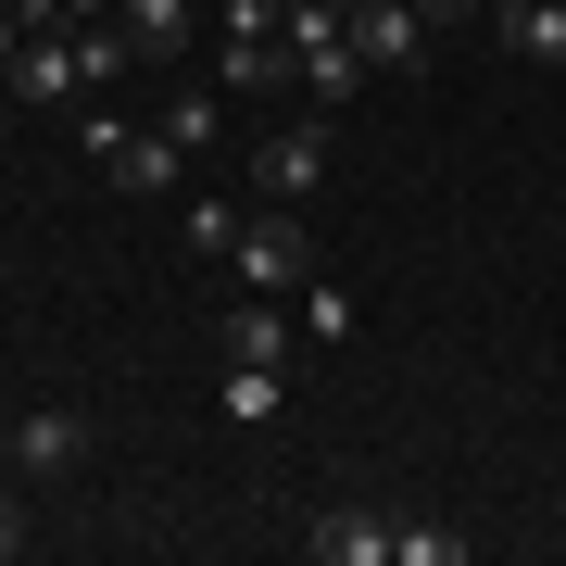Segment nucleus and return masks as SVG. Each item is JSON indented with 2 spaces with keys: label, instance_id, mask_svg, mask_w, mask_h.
Segmentation results:
<instances>
[{
  "label": "nucleus",
  "instance_id": "11",
  "mask_svg": "<svg viewBox=\"0 0 566 566\" xmlns=\"http://www.w3.org/2000/svg\"><path fill=\"white\" fill-rule=\"evenodd\" d=\"M177 240L227 264V252H240V202H214V189H189V202H177Z\"/></svg>",
  "mask_w": 566,
  "mask_h": 566
},
{
  "label": "nucleus",
  "instance_id": "3",
  "mask_svg": "<svg viewBox=\"0 0 566 566\" xmlns=\"http://www.w3.org/2000/svg\"><path fill=\"white\" fill-rule=\"evenodd\" d=\"M227 264H240L252 290H277V303H290V290L315 277V227L290 214V202H264V214H240V252H227Z\"/></svg>",
  "mask_w": 566,
  "mask_h": 566
},
{
  "label": "nucleus",
  "instance_id": "19",
  "mask_svg": "<svg viewBox=\"0 0 566 566\" xmlns=\"http://www.w3.org/2000/svg\"><path fill=\"white\" fill-rule=\"evenodd\" d=\"M13 51H25V25H13V13H0V63H13Z\"/></svg>",
  "mask_w": 566,
  "mask_h": 566
},
{
  "label": "nucleus",
  "instance_id": "6",
  "mask_svg": "<svg viewBox=\"0 0 566 566\" xmlns=\"http://www.w3.org/2000/svg\"><path fill=\"white\" fill-rule=\"evenodd\" d=\"M76 465H88V416H76V403L13 416V479H76Z\"/></svg>",
  "mask_w": 566,
  "mask_h": 566
},
{
  "label": "nucleus",
  "instance_id": "10",
  "mask_svg": "<svg viewBox=\"0 0 566 566\" xmlns=\"http://www.w3.org/2000/svg\"><path fill=\"white\" fill-rule=\"evenodd\" d=\"M303 554H315V566H390V516H353V504H340V516L303 528Z\"/></svg>",
  "mask_w": 566,
  "mask_h": 566
},
{
  "label": "nucleus",
  "instance_id": "14",
  "mask_svg": "<svg viewBox=\"0 0 566 566\" xmlns=\"http://www.w3.org/2000/svg\"><path fill=\"white\" fill-rule=\"evenodd\" d=\"M164 126H177L189 151H214V126H227V88H177V102H164Z\"/></svg>",
  "mask_w": 566,
  "mask_h": 566
},
{
  "label": "nucleus",
  "instance_id": "2",
  "mask_svg": "<svg viewBox=\"0 0 566 566\" xmlns=\"http://www.w3.org/2000/svg\"><path fill=\"white\" fill-rule=\"evenodd\" d=\"M214 88H290V0H214Z\"/></svg>",
  "mask_w": 566,
  "mask_h": 566
},
{
  "label": "nucleus",
  "instance_id": "9",
  "mask_svg": "<svg viewBox=\"0 0 566 566\" xmlns=\"http://www.w3.org/2000/svg\"><path fill=\"white\" fill-rule=\"evenodd\" d=\"M491 25H504V51H516V63L566 76V0H491Z\"/></svg>",
  "mask_w": 566,
  "mask_h": 566
},
{
  "label": "nucleus",
  "instance_id": "21",
  "mask_svg": "<svg viewBox=\"0 0 566 566\" xmlns=\"http://www.w3.org/2000/svg\"><path fill=\"white\" fill-rule=\"evenodd\" d=\"M0 126H13V102H0Z\"/></svg>",
  "mask_w": 566,
  "mask_h": 566
},
{
  "label": "nucleus",
  "instance_id": "15",
  "mask_svg": "<svg viewBox=\"0 0 566 566\" xmlns=\"http://www.w3.org/2000/svg\"><path fill=\"white\" fill-rule=\"evenodd\" d=\"M13 554H39V516H25V491L0 479V566H13Z\"/></svg>",
  "mask_w": 566,
  "mask_h": 566
},
{
  "label": "nucleus",
  "instance_id": "4",
  "mask_svg": "<svg viewBox=\"0 0 566 566\" xmlns=\"http://www.w3.org/2000/svg\"><path fill=\"white\" fill-rule=\"evenodd\" d=\"M252 189L303 214L315 189H327V126H264V151H252Z\"/></svg>",
  "mask_w": 566,
  "mask_h": 566
},
{
  "label": "nucleus",
  "instance_id": "20",
  "mask_svg": "<svg viewBox=\"0 0 566 566\" xmlns=\"http://www.w3.org/2000/svg\"><path fill=\"white\" fill-rule=\"evenodd\" d=\"M0 479H13V428H0Z\"/></svg>",
  "mask_w": 566,
  "mask_h": 566
},
{
  "label": "nucleus",
  "instance_id": "13",
  "mask_svg": "<svg viewBox=\"0 0 566 566\" xmlns=\"http://www.w3.org/2000/svg\"><path fill=\"white\" fill-rule=\"evenodd\" d=\"M214 403L240 416V428H264V416H277V365H227V390H214Z\"/></svg>",
  "mask_w": 566,
  "mask_h": 566
},
{
  "label": "nucleus",
  "instance_id": "5",
  "mask_svg": "<svg viewBox=\"0 0 566 566\" xmlns=\"http://www.w3.org/2000/svg\"><path fill=\"white\" fill-rule=\"evenodd\" d=\"M353 51H365V76H428V13L416 0H353Z\"/></svg>",
  "mask_w": 566,
  "mask_h": 566
},
{
  "label": "nucleus",
  "instance_id": "17",
  "mask_svg": "<svg viewBox=\"0 0 566 566\" xmlns=\"http://www.w3.org/2000/svg\"><path fill=\"white\" fill-rule=\"evenodd\" d=\"M126 13V0H63V25H114Z\"/></svg>",
  "mask_w": 566,
  "mask_h": 566
},
{
  "label": "nucleus",
  "instance_id": "12",
  "mask_svg": "<svg viewBox=\"0 0 566 566\" xmlns=\"http://www.w3.org/2000/svg\"><path fill=\"white\" fill-rule=\"evenodd\" d=\"M290 315H303V340H340V327H353V290H340V277L315 264V277L290 290Z\"/></svg>",
  "mask_w": 566,
  "mask_h": 566
},
{
  "label": "nucleus",
  "instance_id": "8",
  "mask_svg": "<svg viewBox=\"0 0 566 566\" xmlns=\"http://www.w3.org/2000/svg\"><path fill=\"white\" fill-rule=\"evenodd\" d=\"M290 353H303V315H290L277 290H252V303L227 315V365H277L290 378Z\"/></svg>",
  "mask_w": 566,
  "mask_h": 566
},
{
  "label": "nucleus",
  "instance_id": "1",
  "mask_svg": "<svg viewBox=\"0 0 566 566\" xmlns=\"http://www.w3.org/2000/svg\"><path fill=\"white\" fill-rule=\"evenodd\" d=\"M76 151L102 164L114 189H139V202H164V189H189V164H202V151L177 139V126H126L114 102H76Z\"/></svg>",
  "mask_w": 566,
  "mask_h": 566
},
{
  "label": "nucleus",
  "instance_id": "7",
  "mask_svg": "<svg viewBox=\"0 0 566 566\" xmlns=\"http://www.w3.org/2000/svg\"><path fill=\"white\" fill-rule=\"evenodd\" d=\"M202 0H126V13H114V39L126 51H139V63H189V39H202Z\"/></svg>",
  "mask_w": 566,
  "mask_h": 566
},
{
  "label": "nucleus",
  "instance_id": "18",
  "mask_svg": "<svg viewBox=\"0 0 566 566\" xmlns=\"http://www.w3.org/2000/svg\"><path fill=\"white\" fill-rule=\"evenodd\" d=\"M416 13H428V25H465V13H479V0H416Z\"/></svg>",
  "mask_w": 566,
  "mask_h": 566
},
{
  "label": "nucleus",
  "instance_id": "16",
  "mask_svg": "<svg viewBox=\"0 0 566 566\" xmlns=\"http://www.w3.org/2000/svg\"><path fill=\"white\" fill-rule=\"evenodd\" d=\"M0 13H13L25 39H39V25H63V0H0Z\"/></svg>",
  "mask_w": 566,
  "mask_h": 566
}]
</instances>
